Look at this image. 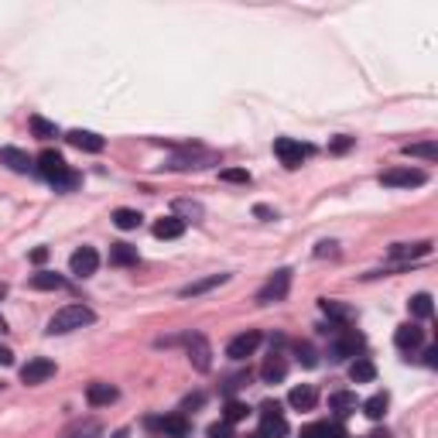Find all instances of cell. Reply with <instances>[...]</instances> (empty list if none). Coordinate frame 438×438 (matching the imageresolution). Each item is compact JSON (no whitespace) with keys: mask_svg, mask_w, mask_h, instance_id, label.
Instances as JSON below:
<instances>
[{"mask_svg":"<svg viewBox=\"0 0 438 438\" xmlns=\"http://www.w3.org/2000/svg\"><path fill=\"white\" fill-rule=\"evenodd\" d=\"M261 377H263V384H281V380L288 377V359H284L281 352H270V356L263 359Z\"/></svg>","mask_w":438,"mask_h":438,"instance_id":"cell-17","label":"cell"},{"mask_svg":"<svg viewBox=\"0 0 438 438\" xmlns=\"http://www.w3.org/2000/svg\"><path fill=\"white\" fill-rule=\"evenodd\" d=\"M141 219H144V216H141L137 209H117V212H113V226H117V230H137Z\"/></svg>","mask_w":438,"mask_h":438,"instance_id":"cell-28","label":"cell"},{"mask_svg":"<svg viewBox=\"0 0 438 438\" xmlns=\"http://www.w3.org/2000/svg\"><path fill=\"white\" fill-rule=\"evenodd\" d=\"M261 343H263V336L257 332V329H250V332H240V336H233V339H230V346H226V356L240 363V359L254 356Z\"/></svg>","mask_w":438,"mask_h":438,"instance_id":"cell-8","label":"cell"},{"mask_svg":"<svg viewBox=\"0 0 438 438\" xmlns=\"http://www.w3.org/2000/svg\"><path fill=\"white\" fill-rule=\"evenodd\" d=\"M359 408H363V415H366V418L380 421V418L387 415V408H390V394H387V390H380V394H373L370 401H363Z\"/></svg>","mask_w":438,"mask_h":438,"instance_id":"cell-25","label":"cell"},{"mask_svg":"<svg viewBox=\"0 0 438 438\" xmlns=\"http://www.w3.org/2000/svg\"><path fill=\"white\" fill-rule=\"evenodd\" d=\"M274 155H277V161L284 165V168H301V161H308L312 155H315V148L312 144H301V141H295V137H277L274 141Z\"/></svg>","mask_w":438,"mask_h":438,"instance_id":"cell-2","label":"cell"},{"mask_svg":"<svg viewBox=\"0 0 438 438\" xmlns=\"http://www.w3.org/2000/svg\"><path fill=\"white\" fill-rule=\"evenodd\" d=\"M28 284H31L34 291H59V288L66 284V277L55 274V270H38V274L28 277Z\"/></svg>","mask_w":438,"mask_h":438,"instance_id":"cell-23","label":"cell"},{"mask_svg":"<svg viewBox=\"0 0 438 438\" xmlns=\"http://www.w3.org/2000/svg\"><path fill=\"white\" fill-rule=\"evenodd\" d=\"M110 263H117V267L137 263V247H130V243H113V247H110Z\"/></svg>","mask_w":438,"mask_h":438,"instance_id":"cell-27","label":"cell"},{"mask_svg":"<svg viewBox=\"0 0 438 438\" xmlns=\"http://www.w3.org/2000/svg\"><path fill=\"white\" fill-rule=\"evenodd\" d=\"M322 312H326L329 319H339V322H350V319H352V308L339 305V301H332V298H326V301H322Z\"/></svg>","mask_w":438,"mask_h":438,"instance_id":"cell-33","label":"cell"},{"mask_svg":"<svg viewBox=\"0 0 438 438\" xmlns=\"http://www.w3.org/2000/svg\"><path fill=\"white\" fill-rule=\"evenodd\" d=\"M408 308H411L415 319H432V312H435V308H432V295H425V291L415 295V298L408 301Z\"/></svg>","mask_w":438,"mask_h":438,"instance_id":"cell-30","label":"cell"},{"mask_svg":"<svg viewBox=\"0 0 438 438\" xmlns=\"http://www.w3.org/2000/svg\"><path fill=\"white\" fill-rule=\"evenodd\" d=\"M425 363H428V366H438V350H435V346H428V350H425Z\"/></svg>","mask_w":438,"mask_h":438,"instance_id":"cell-42","label":"cell"},{"mask_svg":"<svg viewBox=\"0 0 438 438\" xmlns=\"http://www.w3.org/2000/svg\"><path fill=\"white\" fill-rule=\"evenodd\" d=\"M14 363V350L10 346H0V366H10Z\"/></svg>","mask_w":438,"mask_h":438,"instance_id":"cell-40","label":"cell"},{"mask_svg":"<svg viewBox=\"0 0 438 438\" xmlns=\"http://www.w3.org/2000/svg\"><path fill=\"white\" fill-rule=\"evenodd\" d=\"M226 281H230V274H209V277H202V281L185 284L178 295H181V298H195V295H206V291H212V288H219V284H226Z\"/></svg>","mask_w":438,"mask_h":438,"instance_id":"cell-20","label":"cell"},{"mask_svg":"<svg viewBox=\"0 0 438 438\" xmlns=\"http://www.w3.org/2000/svg\"><path fill=\"white\" fill-rule=\"evenodd\" d=\"M0 161H3L10 172H21V175L31 168V158H28V151H21V148H3V151H0Z\"/></svg>","mask_w":438,"mask_h":438,"instance_id":"cell-24","label":"cell"},{"mask_svg":"<svg viewBox=\"0 0 438 438\" xmlns=\"http://www.w3.org/2000/svg\"><path fill=\"white\" fill-rule=\"evenodd\" d=\"M48 261V247H38V250H31V263H45Z\"/></svg>","mask_w":438,"mask_h":438,"instance_id":"cell-39","label":"cell"},{"mask_svg":"<svg viewBox=\"0 0 438 438\" xmlns=\"http://www.w3.org/2000/svg\"><path fill=\"white\" fill-rule=\"evenodd\" d=\"M350 148H352V137H346V134H339V137L329 144V151H336V155H346Z\"/></svg>","mask_w":438,"mask_h":438,"instance_id":"cell-37","label":"cell"},{"mask_svg":"<svg viewBox=\"0 0 438 438\" xmlns=\"http://www.w3.org/2000/svg\"><path fill=\"white\" fill-rule=\"evenodd\" d=\"M261 435L263 438H284L288 435V421H284L277 401H263L261 404Z\"/></svg>","mask_w":438,"mask_h":438,"instance_id":"cell-4","label":"cell"},{"mask_svg":"<svg viewBox=\"0 0 438 438\" xmlns=\"http://www.w3.org/2000/svg\"><path fill=\"white\" fill-rule=\"evenodd\" d=\"M92 322H96L92 308H86V305H66V308H59V312L48 319V332H52V336H66V332H76V329L92 326Z\"/></svg>","mask_w":438,"mask_h":438,"instance_id":"cell-1","label":"cell"},{"mask_svg":"<svg viewBox=\"0 0 438 438\" xmlns=\"http://www.w3.org/2000/svg\"><path fill=\"white\" fill-rule=\"evenodd\" d=\"M288 288H291V270H288V267H281V270H274V274L267 277V284L257 291V301H261V305L281 301V298L288 295Z\"/></svg>","mask_w":438,"mask_h":438,"instance_id":"cell-5","label":"cell"},{"mask_svg":"<svg viewBox=\"0 0 438 438\" xmlns=\"http://www.w3.org/2000/svg\"><path fill=\"white\" fill-rule=\"evenodd\" d=\"M96 267H99V254H96L92 247H79V250L69 257V270H72L76 277H89V274H96Z\"/></svg>","mask_w":438,"mask_h":438,"instance_id":"cell-10","label":"cell"},{"mask_svg":"<svg viewBox=\"0 0 438 438\" xmlns=\"http://www.w3.org/2000/svg\"><path fill=\"white\" fill-rule=\"evenodd\" d=\"M66 137H69V144H72V148L89 151V155H99V151H103V144H106V141H103L99 134H92V130H69Z\"/></svg>","mask_w":438,"mask_h":438,"instance_id":"cell-18","label":"cell"},{"mask_svg":"<svg viewBox=\"0 0 438 438\" xmlns=\"http://www.w3.org/2000/svg\"><path fill=\"white\" fill-rule=\"evenodd\" d=\"M301 438H329V421H312L301 428Z\"/></svg>","mask_w":438,"mask_h":438,"instance_id":"cell-35","label":"cell"},{"mask_svg":"<svg viewBox=\"0 0 438 438\" xmlns=\"http://www.w3.org/2000/svg\"><path fill=\"white\" fill-rule=\"evenodd\" d=\"M219 178H223V181H233V185H250V181H254V175H250L247 168H223Z\"/></svg>","mask_w":438,"mask_h":438,"instance_id":"cell-34","label":"cell"},{"mask_svg":"<svg viewBox=\"0 0 438 438\" xmlns=\"http://www.w3.org/2000/svg\"><path fill=\"white\" fill-rule=\"evenodd\" d=\"M404 155H408V158H425V161H435V158H438V144H435V141H425V144H404Z\"/></svg>","mask_w":438,"mask_h":438,"instance_id":"cell-29","label":"cell"},{"mask_svg":"<svg viewBox=\"0 0 438 438\" xmlns=\"http://www.w3.org/2000/svg\"><path fill=\"white\" fill-rule=\"evenodd\" d=\"M329 254H336V243H332V240H329V243H319L315 257H329Z\"/></svg>","mask_w":438,"mask_h":438,"instance_id":"cell-41","label":"cell"},{"mask_svg":"<svg viewBox=\"0 0 438 438\" xmlns=\"http://www.w3.org/2000/svg\"><path fill=\"white\" fill-rule=\"evenodd\" d=\"M199 404H202V394H195V397H188V401H185V404H181V408H185V411H188V408H199Z\"/></svg>","mask_w":438,"mask_h":438,"instance_id":"cell-44","label":"cell"},{"mask_svg":"<svg viewBox=\"0 0 438 438\" xmlns=\"http://www.w3.org/2000/svg\"><path fill=\"white\" fill-rule=\"evenodd\" d=\"M288 404H291L295 411H312V408L319 404V390H315L312 384L291 387V394H288Z\"/></svg>","mask_w":438,"mask_h":438,"instance_id":"cell-16","label":"cell"},{"mask_svg":"<svg viewBox=\"0 0 438 438\" xmlns=\"http://www.w3.org/2000/svg\"><path fill=\"white\" fill-rule=\"evenodd\" d=\"M148 425H151V428H158L161 435H168V438H185V435H188V421H185V415H168V418H151Z\"/></svg>","mask_w":438,"mask_h":438,"instance_id":"cell-15","label":"cell"},{"mask_svg":"<svg viewBox=\"0 0 438 438\" xmlns=\"http://www.w3.org/2000/svg\"><path fill=\"white\" fill-rule=\"evenodd\" d=\"M185 343H188V359H192V366H195V370H209V366H212V359H209L212 350H209L206 336H199V332H195V336H188Z\"/></svg>","mask_w":438,"mask_h":438,"instance_id":"cell-12","label":"cell"},{"mask_svg":"<svg viewBox=\"0 0 438 438\" xmlns=\"http://www.w3.org/2000/svg\"><path fill=\"white\" fill-rule=\"evenodd\" d=\"M181 233H185V219H178V216H161L155 223V237L158 240H178Z\"/></svg>","mask_w":438,"mask_h":438,"instance_id":"cell-21","label":"cell"},{"mask_svg":"<svg viewBox=\"0 0 438 438\" xmlns=\"http://www.w3.org/2000/svg\"><path fill=\"white\" fill-rule=\"evenodd\" d=\"M209 438H233V425H230V421H216V425H209Z\"/></svg>","mask_w":438,"mask_h":438,"instance_id":"cell-36","label":"cell"},{"mask_svg":"<svg viewBox=\"0 0 438 438\" xmlns=\"http://www.w3.org/2000/svg\"><path fill=\"white\" fill-rule=\"evenodd\" d=\"M359 408V397L352 394V390H336L332 397H329V411H336L339 418H346V415H352Z\"/></svg>","mask_w":438,"mask_h":438,"instance_id":"cell-22","label":"cell"},{"mask_svg":"<svg viewBox=\"0 0 438 438\" xmlns=\"http://www.w3.org/2000/svg\"><path fill=\"white\" fill-rule=\"evenodd\" d=\"M254 212H257V216H263V219H277V212H270V209H267V206H257V209H254Z\"/></svg>","mask_w":438,"mask_h":438,"instance_id":"cell-43","label":"cell"},{"mask_svg":"<svg viewBox=\"0 0 438 438\" xmlns=\"http://www.w3.org/2000/svg\"><path fill=\"white\" fill-rule=\"evenodd\" d=\"M363 346H366L363 336H359L356 329H346V326H343V329H336V339L329 343V356H332V359H350V356H359Z\"/></svg>","mask_w":438,"mask_h":438,"instance_id":"cell-3","label":"cell"},{"mask_svg":"<svg viewBox=\"0 0 438 438\" xmlns=\"http://www.w3.org/2000/svg\"><path fill=\"white\" fill-rule=\"evenodd\" d=\"M298 359H301L305 366H315V363H319V356H315L312 346H298Z\"/></svg>","mask_w":438,"mask_h":438,"instance_id":"cell-38","label":"cell"},{"mask_svg":"<svg viewBox=\"0 0 438 438\" xmlns=\"http://www.w3.org/2000/svg\"><path fill=\"white\" fill-rule=\"evenodd\" d=\"M117 397H120V390H117L113 384L96 380V384H89V387H86V401L92 404V408H110Z\"/></svg>","mask_w":438,"mask_h":438,"instance_id":"cell-14","label":"cell"},{"mask_svg":"<svg viewBox=\"0 0 438 438\" xmlns=\"http://www.w3.org/2000/svg\"><path fill=\"white\" fill-rule=\"evenodd\" d=\"M31 134L41 137V141H48V137H59V127L52 120H45V117H31Z\"/></svg>","mask_w":438,"mask_h":438,"instance_id":"cell-31","label":"cell"},{"mask_svg":"<svg viewBox=\"0 0 438 438\" xmlns=\"http://www.w3.org/2000/svg\"><path fill=\"white\" fill-rule=\"evenodd\" d=\"M250 438H263V435H261V432H254V435H250Z\"/></svg>","mask_w":438,"mask_h":438,"instance_id":"cell-46","label":"cell"},{"mask_svg":"<svg viewBox=\"0 0 438 438\" xmlns=\"http://www.w3.org/2000/svg\"><path fill=\"white\" fill-rule=\"evenodd\" d=\"M219 158L209 155V151H199V148H185V155L172 158V168H206V165H216Z\"/></svg>","mask_w":438,"mask_h":438,"instance_id":"cell-13","label":"cell"},{"mask_svg":"<svg viewBox=\"0 0 438 438\" xmlns=\"http://www.w3.org/2000/svg\"><path fill=\"white\" fill-rule=\"evenodd\" d=\"M373 377H377V366H373L366 356H356V359L350 363V380L352 384H370Z\"/></svg>","mask_w":438,"mask_h":438,"instance_id":"cell-26","label":"cell"},{"mask_svg":"<svg viewBox=\"0 0 438 438\" xmlns=\"http://www.w3.org/2000/svg\"><path fill=\"white\" fill-rule=\"evenodd\" d=\"M3 298H7V284L0 281V301H3Z\"/></svg>","mask_w":438,"mask_h":438,"instance_id":"cell-45","label":"cell"},{"mask_svg":"<svg viewBox=\"0 0 438 438\" xmlns=\"http://www.w3.org/2000/svg\"><path fill=\"white\" fill-rule=\"evenodd\" d=\"M394 343H397V350H401V352H415V350H421V343H425V332H421L415 322H404V326H397V332H394Z\"/></svg>","mask_w":438,"mask_h":438,"instance_id":"cell-11","label":"cell"},{"mask_svg":"<svg viewBox=\"0 0 438 438\" xmlns=\"http://www.w3.org/2000/svg\"><path fill=\"white\" fill-rule=\"evenodd\" d=\"M425 172H418V168H387L384 175H380V185H387V188H418V185H425Z\"/></svg>","mask_w":438,"mask_h":438,"instance_id":"cell-6","label":"cell"},{"mask_svg":"<svg viewBox=\"0 0 438 438\" xmlns=\"http://www.w3.org/2000/svg\"><path fill=\"white\" fill-rule=\"evenodd\" d=\"M247 415H250V408H247L243 401H226V411H223V421H230V425H237V421H247Z\"/></svg>","mask_w":438,"mask_h":438,"instance_id":"cell-32","label":"cell"},{"mask_svg":"<svg viewBox=\"0 0 438 438\" xmlns=\"http://www.w3.org/2000/svg\"><path fill=\"white\" fill-rule=\"evenodd\" d=\"M48 377H55V363H52L48 356H34V359H28V363L21 366V384H28V387L45 384Z\"/></svg>","mask_w":438,"mask_h":438,"instance_id":"cell-7","label":"cell"},{"mask_svg":"<svg viewBox=\"0 0 438 438\" xmlns=\"http://www.w3.org/2000/svg\"><path fill=\"white\" fill-rule=\"evenodd\" d=\"M38 172H41V178H48V181L55 185L59 178H66L72 168L66 165V158H62L59 151H41V155H38Z\"/></svg>","mask_w":438,"mask_h":438,"instance_id":"cell-9","label":"cell"},{"mask_svg":"<svg viewBox=\"0 0 438 438\" xmlns=\"http://www.w3.org/2000/svg\"><path fill=\"white\" fill-rule=\"evenodd\" d=\"M432 254V240H421V243H397L390 247V257L394 261H418V257H428Z\"/></svg>","mask_w":438,"mask_h":438,"instance_id":"cell-19","label":"cell"}]
</instances>
